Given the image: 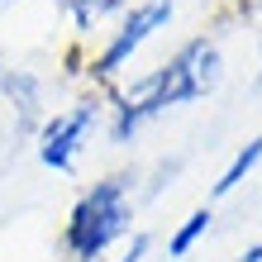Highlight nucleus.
<instances>
[{
	"instance_id": "nucleus-2",
	"label": "nucleus",
	"mask_w": 262,
	"mask_h": 262,
	"mask_svg": "<svg viewBox=\"0 0 262 262\" xmlns=\"http://www.w3.org/2000/svg\"><path fill=\"white\" fill-rule=\"evenodd\" d=\"M134 224V181L129 177H100L67 214V257L72 262H100L105 248H115Z\"/></svg>"
},
{
	"instance_id": "nucleus-5",
	"label": "nucleus",
	"mask_w": 262,
	"mask_h": 262,
	"mask_svg": "<svg viewBox=\"0 0 262 262\" xmlns=\"http://www.w3.org/2000/svg\"><path fill=\"white\" fill-rule=\"evenodd\" d=\"M257 162H262V134H257V138H248V143H243V148L234 152V162H229L224 172H220V181H214V195H229V191H238V181L248 177Z\"/></svg>"
},
{
	"instance_id": "nucleus-4",
	"label": "nucleus",
	"mask_w": 262,
	"mask_h": 262,
	"mask_svg": "<svg viewBox=\"0 0 262 262\" xmlns=\"http://www.w3.org/2000/svg\"><path fill=\"white\" fill-rule=\"evenodd\" d=\"M96 119H100L96 100H76L72 110L53 115L48 124L38 129V162L53 167V172H72L76 158H81V148H86V134L96 129Z\"/></svg>"
},
{
	"instance_id": "nucleus-3",
	"label": "nucleus",
	"mask_w": 262,
	"mask_h": 262,
	"mask_svg": "<svg viewBox=\"0 0 262 262\" xmlns=\"http://www.w3.org/2000/svg\"><path fill=\"white\" fill-rule=\"evenodd\" d=\"M167 19H172V0H143V5H134L124 19H119V29L110 34V43L91 57V81L110 86L115 76L134 62V53L143 48L158 29H167Z\"/></svg>"
},
{
	"instance_id": "nucleus-8",
	"label": "nucleus",
	"mask_w": 262,
	"mask_h": 262,
	"mask_svg": "<svg viewBox=\"0 0 262 262\" xmlns=\"http://www.w3.org/2000/svg\"><path fill=\"white\" fill-rule=\"evenodd\" d=\"M238 262H262V243H253V248H243V257Z\"/></svg>"
},
{
	"instance_id": "nucleus-7",
	"label": "nucleus",
	"mask_w": 262,
	"mask_h": 262,
	"mask_svg": "<svg viewBox=\"0 0 262 262\" xmlns=\"http://www.w3.org/2000/svg\"><path fill=\"white\" fill-rule=\"evenodd\" d=\"M148 248H152V243H148V234H134L129 253H124V257H115V262H143V257H148Z\"/></svg>"
},
{
	"instance_id": "nucleus-1",
	"label": "nucleus",
	"mask_w": 262,
	"mask_h": 262,
	"mask_svg": "<svg viewBox=\"0 0 262 262\" xmlns=\"http://www.w3.org/2000/svg\"><path fill=\"white\" fill-rule=\"evenodd\" d=\"M224 72V57H220V43L214 38H191L172 62H162L158 72L138 76L134 86H124L115 96V124L110 138L124 143V138L143 124V119L162 115V110H177V105H191L200 96H210L214 81Z\"/></svg>"
},
{
	"instance_id": "nucleus-6",
	"label": "nucleus",
	"mask_w": 262,
	"mask_h": 262,
	"mask_svg": "<svg viewBox=\"0 0 262 262\" xmlns=\"http://www.w3.org/2000/svg\"><path fill=\"white\" fill-rule=\"evenodd\" d=\"M210 224H214V214H210V205H200V210H191L186 220H181V229H177L172 238H167V253H172V257H186V253L195 248V243H200V238L210 234Z\"/></svg>"
}]
</instances>
